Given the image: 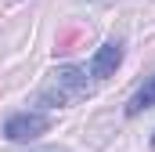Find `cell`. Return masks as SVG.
<instances>
[{
  "label": "cell",
  "instance_id": "obj_3",
  "mask_svg": "<svg viewBox=\"0 0 155 152\" xmlns=\"http://www.w3.org/2000/svg\"><path fill=\"white\" fill-rule=\"evenodd\" d=\"M119 65H123V43H119V40H108V43H101L97 54L90 58V76H94V80H108V76H116Z\"/></svg>",
  "mask_w": 155,
  "mask_h": 152
},
{
  "label": "cell",
  "instance_id": "obj_5",
  "mask_svg": "<svg viewBox=\"0 0 155 152\" xmlns=\"http://www.w3.org/2000/svg\"><path fill=\"white\" fill-rule=\"evenodd\" d=\"M152 149H155V134H152Z\"/></svg>",
  "mask_w": 155,
  "mask_h": 152
},
{
  "label": "cell",
  "instance_id": "obj_4",
  "mask_svg": "<svg viewBox=\"0 0 155 152\" xmlns=\"http://www.w3.org/2000/svg\"><path fill=\"white\" fill-rule=\"evenodd\" d=\"M144 109H155V76H148V80L130 94V102H126V109H123V112L134 119V116H141Z\"/></svg>",
  "mask_w": 155,
  "mask_h": 152
},
{
  "label": "cell",
  "instance_id": "obj_2",
  "mask_svg": "<svg viewBox=\"0 0 155 152\" xmlns=\"http://www.w3.org/2000/svg\"><path fill=\"white\" fill-rule=\"evenodd\" d=\"M51 119L43 112H15L7 123H4V138L7 141H33L40 134H47Z\"/></svg>",
  "mask_w": 155,
  "mask_h": 152
},
{
  "label": "cell",
  "instance_id": "obj_1",
  "mask_svg": "<svg viewBox=\"0 0 155 152\" xmlns=\"http://www.w3.org/2000/svg\"><path fill=\"white\" fill-rule=\"evenodd\" d=\"M83 98H90V80H87V73L76 69V65H65V69L51 73L47 83L40 87V102H43V105L65 109V105H76Z\"/></svg>",
  "mask_w": 155,
  "mask_h": 152
}]
</instances>
